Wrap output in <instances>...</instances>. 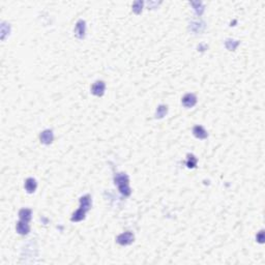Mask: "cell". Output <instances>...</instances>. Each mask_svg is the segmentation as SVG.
I'll return each instance as SVG.
<instances>
[{
  "mask_svg": "<svg viewBox=\"0 0 265 265\" xmlns=\"http://www.w3.org/2000/svg\"><path fill=\"white\" fill-rule=\"evenodd\" d=\"M84 214H85V209L81 208L78 211H76V213H74L73 217V221H81L82 219H84Z\"/></svg>",
  "mask_w": 265,
  "mask_h": 265,
  "instance_id": "8",
  "label": "cell"
},
{
  "mask_svg": "<svg viewBox=\"0 0 265 265\" xmlns=\"http://www.w3.org/2000/svg\"><path fill=\"white\" fill-rule=\"evenodd\" d=\"M194 134H195L196 137L200 138V139H204V138L207 137V134H206V132L204 131V128L199 125L194 128Z\"/></svg>",
  "mask_w": 265,
  "mask_h": 265,
  "instance_id": "4",
  "label": "cell"
},
{
  "mask_svg": "<svg viewBox=\"0 0 265 265\" xmlns=\"http://www.w3.org/2000/svg\"><path fill=\"white\" fill-rule=\"evenodd\" d=\"M118 238H123V241H121V244H126V243H129L132 242V240L134 239V236L129 233V232H128V233H124V234H121Z\"/></svg>",
  "mask_w": 265,
  "mask_h": 265,
  "instance_id": "7",
  "label": "cell"
},
{
  "mask_svg": "<svg viewBox=\"0 0 265 265\" xmlns=\"http://www.w3.org/2000/svg\"><path fill=\"white\" fill-rule=\"evenodd\" d=\"M30 214H31V211L28 209H23L20 211V217H21V219L24 220L25 222L30 220Z\"/></svg>",
  "mask_w": 265,
  "mask_h": 265,
  "instance_id": "9",
  "label": "cell"
},
{
  "mask_svg": "<svg viewBox=\"0 0 265 265\" xmlns=\"http://www.w3.org/2000/svg\"><path fill=\"white\" fill-rule=\"evenodd\" d=\"M17 230L19 233L26 234V233H28V231H29V227H28L27 224H26V222L25 223H19L17 226Z\"/></svg>",
  "mask_w": 265,
  "mask_h": 265,
  "instance_id": "6",
  "label": "cell"
},
{
  "mask_svg": "<svg viewBox=\"0 0 265 265\" xmlns=\"http://www.w3.org/2000/svg\"><path fill=\"white\" fill-rule=\"evenodd\" d=\"M46 135L47 136L45 137V136H40V139H42V141L44 143H51V141H52V138H53V136H52V132L51 131H46Z\"/></svg>",
  "mask_w": 265,
  "mask_h": 265,
  "instance_id": "10",
  "label": "cell"
},
{
  "mask_svg": "<svg viewBox=\"0 0 265 265\" xmlns=\"http://www.w3.org/2000/svg\"><path fill=\"white\" fill-rule=\"evenodd\" d=\"M182 103L185 107H193L196 104V96L194 94H187L182 99Z\"/></svg>",
  "mask_w": 265,
  "mask_h": 265,
  "instance_id": "2",
  "label": "cell"
},
{
  "mask_svg": "<svg viewBox=\"0 0 265 265\" xmlns=\"http://www.w3.org/2000/svg\"><path fill=\"white\" fill-rule=\"evenodd\" d=\"M115 182L118 184L120 191H121L123 194L128 195V194H129V188H128V176L123 175V174H118L115 177Z\"/></svg>",
  "mask_w": 265,
  "mask_h": 265,
  "instance_id": "1",
  "label": "cell"
},
{
  "mask_svg": "<svg viewBox=\"0 0 265 265\" xmlns=\"http://www.w3.org/2000/svg\"><path fill=\"white\" fill-rule=\"evenodd\" d=\"M105 89V84L104 82H96L95 84L92 86V92L96 95H102Z\"/></svg>",
  "mask_w": 265,
  "mask_h": 265,
  "instance_id": "3",
  "label": "cell"
},
{
  "mask_svg": "<svg viewBox=\"0 0 265 265\" xmlns=\"http://www.w3.org/2000/svg\"><path fill=\"white\" fill-rule=\"evenodd\" d=\"M25 187L29 193L34 192L35 187H36V183H35L34 179H32V178L27 179V181H26V183H25Z\"/></svg>",
  "mask_w": 265,
  "mask_h": 265,
  "instance_id": "5",
  "label": "cell"
}]
</instances>
